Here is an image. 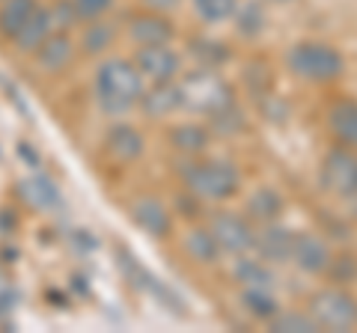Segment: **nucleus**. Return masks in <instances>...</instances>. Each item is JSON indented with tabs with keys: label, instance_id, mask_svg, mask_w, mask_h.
Returning <instances> with one entry per match:
<instances>
[{
	"label": "nucleus",
	"instance_id": "f257e3e1",
	"mask_svg": "<svg viewBox=\"0 0 357 333\" xmlns=\"http://www.w3.org/2000/svg\"><path fill=\"white\" fill-rule=\"evenodd\" d=\"M146 86V77L140 75L131 54H107L96 60L89 75V98L105 119H126L137 114Z\"/></svg>",
	"mask_w": 357,
	"mask_h": 333
},
{
	"label": "nucleus",
	"instance_id": "f03ea898",
	"mask_svg": "<svg viewBox=\"0 0 357 333\" xmlns=\"http://www.w3.org/2000/svg\"><path fill=\"white\" fill-rule=\"evenodd\" d=\"M182 187L185 194H191L197 203L203 206H223L232 203L241 187L244 176L241 166L232 158H215V155H199V158L182 161Z\"/></svg>",
	"mask_w": 357,
	"mask_h": 333
},
{
	"label": "nucleus",
	"instance_id": "7ed1b4c3",
	"mask_svg": "<svg viewBox=\"0 0 357 333\" xmlns=\"http://www.w3.org/2000/svg\"><path fill=\"white\" fill-rule=\"evenodd\" d=\"M286 72L310 86H333L345 77V54L325 39H295L283 54Z\"/></svg>",
	"mask_w": 357,
	"mask_h": 333
},
{
	"label": "nucleus",
	"instance_id": "20e7f679",
	"mask_svg": "<svg viewBox=\"0 0 357 333\" xmlns=\"http://www.w3.org/2000/svg\"><path fill=\"white\" fill-rule=\"evenodd\" d=\"M178 86H182L185 114H194L199 119L218 116L220 110H227L238 102L236 90H232V84L223 77L220 69H206V65L185 69L182 77H178Z\"/></svg>",
	"mask_w": 357,
	"mask_h": 333
},
{
	"label": "nucleus",
	"instance_id": "39448f33",
	"mask_svg": "<svg viewBox=\"0 0 357 333\" xmlns=\"http://www.w3.org/2000/svg\"><path fill=\"white\" fill-rule=\"evenodd\" d=\"M304 309L312 316L319 330H328V333L357 330V295L342 283L312 288Z\"/></svg>",
	"mask_w": 357,
	"mask_h": 333
},
{
	"label": "nucleus",
	"instance_id": "423d86ee",
	"mask_svg": "<svg viewBox=\"0 0 357 333\" xmlns=\"http://www.w3.org/2000/svg\"><path fill=\"white\" fill-rule=\"evenodd\" d=\"M319 187L340 203L357 199V149L333 143L319 158Z\"/></svg>",
	"mask_w": 357,
	"mask_h": 333
},
{
	"label": "nucleus",
	"instance_id": "0eeeda50",
	"mask_svg": "<svg viewBox=\"0 0 357 333\" xmlns=\"http://www.w3.org/2000/svg\"><path fill=\"white\" fill-rule=\"evenodd\" d=\"M208 229L211 235L218 238L220 250H223V259H232V256H244V253H253L256 247V232L259 226L244 215V212H232V208H218V212L208 215Z\"/></svg>",
	"mask_w": 357,
	"mask_h": 333
},
{
	"label": "nucleus",
	"instance_id": "6e6552de",
	"mask_svg": "<svg viewBox=\"0 0 357 333\" xmlns=\"http://www.w3.org/2000/svg\"><path fill=\"white\" fill-rule=\"evenodd\" d=\"M128 220L140 235L152 241H170L176 235V215L173 208L155 194H137L128 203Z\"/></svg>",
	"mask_w": 357,
	"mask_h": 333
},
{
	"label": "nucleus",
	"instance_id": "1a4fd4ad",
	"mask_svg": "<svg viewBox=\"0 0 357 333\" xmlns=\"http://www.w3.org/2000/svg\"><path fill=\"white\" fill-rule=\"evenodd\" d=\"M102 152L110 164L116 166H134L146 155V134L140 125L126 119H107V128L102 134Z\"/></svg>",
	"mask_w": 357,
	"mask_h": 333
},
{
	"label": "nucleus",
	"instance_id": "9d476101",
	"mask_svg": "<svg viewBox=\"0 0 357 333\" xmlns=\"http://www.w3.org/2000/svg\"><path fill=\"white\" fill-rule=\"evenodd\" d=\"M178 30L173 15L164 13H152V9H137L122 21V39L134 48H149V45H167V42H176Z\"/></svg>",
	"mask_w": 357,
	"mask_h": 333
},
{
	"label": "nucleus",
	"instance_id": "9b49d317",
	"mask_svg": "<svg viewBox=\"0 0 357 333\" xmlns=\"http://www.w3.org/2000/svg\"><path fill=\"white\" fill-rule=\"evenodd\" d=\"M131 57L137 63L140 75L146 77V84H170V81H178L185 72V54L176 48V42L134 48Z\"/></svg>",
	"mask_w": 357,
	"mask_h": 333
},
{
	"label": "nucleus",
	"instance_id": "f8f14e48",
	"mask_svg": "<svg viewBox=\"0 0 357 333\" xmlns=\"http://www.w3.org/2000/svg\"><path fill=\"white\" fill-rule=\"evenodd\" d=\"M81 57L77 51V39L72 30H54L48 39L36 48V54L30 57V63L36 65V72L45 77H60L72 69Z\"/></svg>",
	"mask_w": 357,
	"mask_h": 333
},
{
	"label": "nucleus",
	"instance_id": "ddd939ff",
	"mask_svg": "<svg viewBox=\"0 0 357 333\" xmlns=\"http://www.w3.org/2000/svg\"><path fill=\"white\" fill-rule=\"evenodd\" d=\"M75 39H77L81 57L102 60V57H107V54H114L116 45L122 42V21H114L110 15L84 21V24L75 30Z\"/></svg>",
	"mask_w": 357,
	"mask_h": 333
},
{
	"label": "nucleus",
	"instance_id": "4468645a",
	"mask_svg": "<svg viewBox=\"0 0 357 333\" xmlns=\"http://www.w3.org/2000/svg\"><path fill=\"white\" fill-rule=\"evenodd\" d=\"M211 140H215V131L206 119H178L167 128V146H170L178 158H199V155H208Z\"/></svg>",
	"mask_w": 357,
	"mask_h": 333
},
{
	"label": "nucleus",
	"instance_id": "2eb2a0df",
	"mask_svg": "<svg viewBox=\"0 0 357 333\" xmlns=\"http://www.w3.org/2000/svg\"><path fill=\"white\" fill-rule=\"evenodd\" d=\"M333 247L325 235L319 232H298L295 238V250H292V262L301 274L307 277H328L331 265H333Z\"/></svg>",
	"mask_w": 357,
	"mask_h": 333
},
{
	"label": "nucleus",
	"instance_id": "dca6fc26",
	"mask_svg": "<svg viewBox=\"0 0 357 333\" xmlns=\"http://www.w3.org/2000/svg\"><path fill=\"white\" fill-rule=\"evenodd\" d=\"M178 247H182V256L197 265V268H215L223 259V250L218 238L211 235V229L206 220H197V224H188L178 232Z\"/></svg>",
	"mask_w": 357,
	"mask_h": 333
},
{
	"label": "nucleus",
	"instance_id": "f3484780",
	"mask_svg": "<svg viewBox=\"0 0 357 333\" xmlns=\"http://www.w3.org/2000/svg\"><path fill=\"white\" fill-rule=\"evenodd\" d=\"M295 238H298V229L286 226L283 220H274V224H265L256 232V247L253 253L262 256L265 262H271L274 268L292 262V250H295Z\"/></svg>",
	"mask_w": 357,
	"mask_h": 333
},
{
	"label": "nucleus",
	"instance_id": "a211bd4d",
	"mask_svg": "<svg viewBox=\"0 0 357 333\" xmlns=\"http://www.w3.org/2000/svg\"><path fill=\"white\" fill-rule=\"evenodd\" d=\"M137 114H143L146 119H155V122H164V119H173L178 114H185V107H182V86H178V81L149 84L146 93H143V98H140Z\"/></svg>",
	"mask_w": 357,
	"mask_h": 333
},
{
	"label": "nucleus",
	"instance_id": "6ab92c4d",
	"mask_svg": "<svg viewBox=\"0 0 357 333\" xmlns=\"http://www.w3.org/2000/svg\"><path fill=\"white\" fill-rule=\"evenodd\" d=\"M229 277L238 288H277V268L256 253L232 256Z\"/></svg>",
	"mask_w": 357,
	"mask_h": 333
},
{
	"label": "nucleus",
	"instance_id": "aec40b11",
	"mask_svg": "<svg viewBox=\"0 0 357 333\" xmlns=\"http://www.w3.org/2000/svg\"><path fill=\"white\" fill-rule=\"evenodd\" d=\"M244 215H248L256 226H265V224H274V220H283L286 212V196L280 187L274 185H256L253 191L244 199Z\"/></svg>",
	"mask_w": 357,
	"mask_h": 333
},
{
	"label": "nucleus",
	"instance_id": "412c9836",
	"mask_svg": "<svg viewBox=\"0 0 357 333\" xmlns=\"http://www.w3.org/2000/svg\"><path fill=\"white\" fill-rule=\"evenodd\" d=\"M54 30H57V24H54V18H51L48 3L42 0V6L33 13V18L27 21V24L15 33V39L9 42V45H13V51L18 54V57H27L30 60L33 54H36V48L51 36Z\"/></svg>",
	"mask_w": 357,
	"mask_h": 333
},
{
	"label": "nucleus",
	"instance_id": "4be33fe9",
	"mask_svg": "<svg viewBox=\"0 0 357 333\" xmlns=\"http://www.w3.org/2000/svg\"><path fill=\"white\" fill-rule=\"evenodd\" d=\"M328 131L333 143L357 149V102L354 98H337L328 107Z\"/></svg>",
	"mask_w": 357,
	"mask_h": 333
},
{
	"label": "nucleus",
	"instance_id": "5701e85b",
	"mask_svg": "<svg viewBox=\"0 0 357 333\" xmlns=\"http://www.w3.org/2000/svg\"><path fill=\"white\" fill-rule=\"evenodd\" d=\"M229 24L238 39L256 42L268 30V0H241Z\"/></svg>",
	"mask_w": 357,
	"mask_h": 333
},
{
	"label": "nucleus",
	"instance_id": "b1692460",
	"mask_svg": "<svg viewBox=\"0 0 357 333\" xmlns=\"http://www.w3.org/2000/svg\"><path fill=\"white\" fill-rule=\"evenodd\" d=\"M238 307L244 316H250L253 321H262V325H268L283 309L277 288H238Z\"/></svg>",
	"mask_w": 357,
	"mask_h": 333
},
{
	"label": "nucleus",
	"instance_id": "393cba45",
	"mask_svg": "<svg viewBox=\"0 0 357 333\" xmlns=\"http://www.w3.org/2000/svg\"><path fill=\"white\" fill-rule=\"evenodd\" d=\"M42 0H0V39L13 42L15 33L33 18Z\"/></svg>",
	"mask_w": 357,
	"mask_h": 333
},
{
	"label": "nucleus",
	"instance_id": "a878e982",
	"mask_svg": "<svg viewBox=\"0 0 357 333\" xmlns=\"http://www.w3.org/2000/svg\"><path fill=\"white\" fill-rule=\"evenodd\" d=\"M241 0H188L194 18L199 21L203 27H223L229 24L232 15H236Z\"/></svg>",
	"mask_w": 357,
	"mask_h": 333
},
{
	"label": "nucleus",
	"instance_id": "bb28decb",
	"mask_svg": "<svg viewBox=\"0 0 357 333\" xmlns=\"http://www.w3.org/2000/svg\"><path fill=\"white\" fill-rule=\"evenodd\" d=\"M265 327L274 333H316L319 330L307 309H280Z\"/></svg>",
	"mask_w": 357,
	"mask_h": 333
},
{
	"label": "nucleus",
	"instance_id": "cd10ccee",
	"mask_svg": "<svg viewBox=\"0 0 357 333\" xmlns=\"http://www.w3.org/2000/svg\"><path fill=\"white\" fill-rule=\"evenodd\" d=\"M194 65H206V69H220L229 60V48L218 39H197L194 45H188Z\"/></svg>",
	"mask_w": 357,
	"mask_h": 333
},
{
	"label": "nucleus",
	"instance_id": "c85d7f7f",
	"mask_svg": "<svg viewBox=\"0 0 357 333\" xmlns=\"http://www.w3.org/2000/svg\"><path fill=\"white\" fill-rule=\"evenodd\" d=\"M24 194L36 208H54L60 203V191H57V185H54L48 176H33V179H27L24 182Z\"/></svg>",
	"mask_w": 357,
	"mask_h": 333
},
{
	"label": "nucleus",
	"instance_id": "c756f323",
	"mask_svg": "<svg viewBox=\"0 0 357 333\" xmlns=\"http://www.w3.org/2000/svg\"><path fill=\"white\" fill-rule=\"evenodd\" d=\"M69 3L75 6L81 24L84 21H93V18H105L116 9V0H69Z\"/></svg>",
	"mask_w": 357,
	"mask_h": 333
},
{
	"label": "nucleus",
	"instance_id": "7c9ffc66",
	"mask_svg": "<svg viewBox=\"0 0 357 333\" xmlns=\"http://www.w3.org/2000/svg\"><path fill=\"white\" fill-rule=\"evenodd\" d=\"M143 9H152V13H164V15H173L185 0H137Z\"/></svg>",
	"mask_w": 357,
	"mask_h": 333
},
{
	"label": "nucleus",
	"instance_id": "2f4dec72",
	"mask_svg": "<svg viewBox=\"0 0 357 333\" xmlns=\"http://www.w3.org/2000/svg\"><path fill=\"white\" fill-rule=\"evenodd\" d=\"M268 3H274V6H286V3H295V0H268Z\"/></svg>",
	"mask_w": 357,
	"mask_h": 333
},
{
	"label": "nucleus",
	"instance_id": "473e14b6",
	"mask_svg": "<svg viewBox=\"0 0 357 333\" xmlns=\"http://www.w3.org/2000/svg\"><path fill=\"white\" fill-rule=\"evenodd\" d=\"M349 206H351V215L357 217V199H351V203H349Z\"/></svg>",
	"mask_w": 357,
	"mask_h": 333
}]
</instances>
